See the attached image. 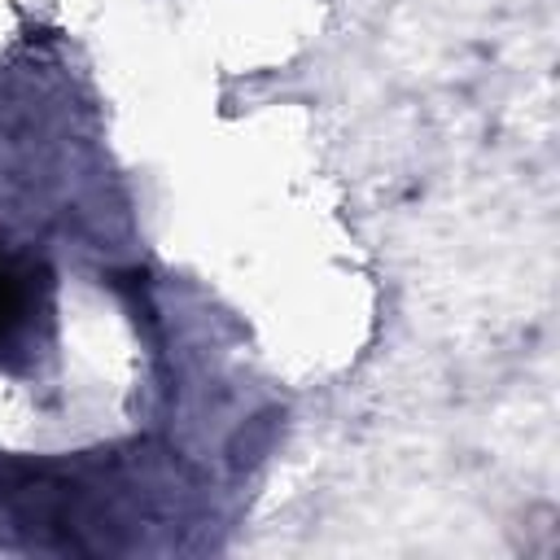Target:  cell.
<instances>
[{
	"label": "cell",
	"instance_id": "cell-1",
	"mask_svg": "<svg viewBox=\"0 0 560 560\" xmlns=\"http://www.w3.org/2000/svg\"><path fill=\"white\" fill-rule=\"evenodd\" d=\"M18 319H22V280L13 276L9 262H0V337H9Z\"/></svg>",
	"mask_w": 560,
	"mask_h": 560
}]
</instances>
